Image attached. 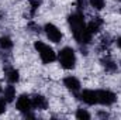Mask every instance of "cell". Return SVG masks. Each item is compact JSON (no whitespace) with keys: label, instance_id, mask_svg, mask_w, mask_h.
Returning a JSON list of instances; mask_svg holds the SVG:
<instances>
[{"label":"cell","instance_id":"1","mask_svg":"<svg viewBox=\"0 0 121 120\" xmlns=\"http://www.w3.org/2000/svg\"><path fill=\"white\" fill-rule=\"evenodd\" d=\"M69 26L73 31V35L79 44H89L91 40V32L87 30V26L85 24V18L82 13H73L68 17Z\"/></svg>","mask_w":121,"mask_h":120},{"label":"cell","instance_id":"2","mask_svg":"<svg viewBox=\"0 0 121 120\" xmlns=\"http://www.w3.org/2000/svg\"><path fill=\"white\" fill-rule=\"evenodd\" d=\"M59 62L60 65L65 68V69H72L76 64V57H75V51L69 47L63 48L59 51Z\"/></svg>","mask_w":121,"mask_h":120},{"label":"cell","instance_id":"3","mask_svg":"<svg viewBox=\"0 0 121 120\" xmlns=\"http://www.w3.org/2000/svg\"><path fill=\"white\" fill-rule=\"evenodd\" d=\"M34 47H35V50L39 52V57H41V60H42L44 64H49V62L55 61L56 55H55V52H54V50H52L51 47L45 45V44L41 42V41H37V42L34 44Z\"/></svg>","mask_w":121,"mask_h":120},{"label":"cell","instance_id":"4","mask_svg":"<svg viewBox=\"0 0 121 120\" xmlns=\"http://www.w3.org/2000/svg\"><path fill=\"white\" fill-rule=\"evenodd\" d=\"M96 93H97V102L101 105L108 106L116 102V95L110 90H96Z\"/></svg>","mask_w":121,"mask_h":120},{"label":"cell","instance_id":"5","mask_svg":"<svg viewBox=\"0 0 121 120\" xmlns=\"http://www.w3.org/2000/svg\"><path fill=\"white\" fill-rule=\"evenodd\" d=\"M45 32H47L48 38H49L52 42H59L60 40H62V32H60V31L58 30V27L54 26V24H47V26H45Z\"/></svg>","mask_w":121,"mask_h":120},{"label":"cell","instance_id":"6","mask_svg":"<svg viewBox=\"0 0 121 120\" xmlns=\"http://www.w3.org/2000/svg\"><path fill=\"white\" fill-rule=\"evenodd\" d=\"M16 106H17V109L20 110V112H23V113H27L28 110H30L31 107V100L28 96H26V95H21L18 99H17V103H16Z\"/></svg>","mask_w":121,"mask_h":120},{"label":"cell","instance_id":"7","mask_svg":"<svg viewBox=\"0 0 121 120\" xmlns=\"http://www.w3.org/2000/svg\"><path fill=\"white\" fill-rule=\"evenodd\" d=\"M80 99L85 103H87V105H96V103H99L97 102V93H96V90H83L80 93Z\"/></svg>","mask_w":121,"mask_h":120},{"label":"cell","instance_id":"8","mask_svg":"<svg viewBox=\"0 0 121 120\" xmlns=\"http://www.w3.org/2000/svg\"><path fill=\"white\" fill-rule=\"evenodd\" d=\"M31 106L35 107V109H39V110H44L47 109L48 103H47V99L41 95H35L32 99H31Z\"/></svg>","mask_w":121,"mask_h":120},{"label":"cell","instance_id":"9","mask_svg":"<svg viewBox=\"0 0 121 120\" xmlns=\"http://www.w3.org/2000/svg\"><path fill=\"white\" fill-rule=\"evenodd\" d=\"M63 85H65L69 90H72V92H78V90L80 89V82H79L76 78H73V76L65 78V79H63Z\"/></svg>","mask_w":121,"mask_h":120},{"label":"cell","instance_id":"10","mask_svg":"<svg viewBox=\"0 0 121 120\" xmlns=\"http://www.w3.org/2000/svg\"><path fill=\"white\" fill-rule=\"evenodd\" d=\"M101 24H103V21H101V18H100V17H96L94 20H91L90 23L87 24V30L90 31L91 34H93V32H97V31L100 30V27H101Z\"/></svg>","mask_w":121,"mask_h":120},{"label":"cell","instance_id":"11","mask_svg":"<svg viewBox=\"0 0 121 120\" xmlns=\"http://www.w3.org/2000/svg\"><path fill=\"white\" fill-rule=\"evenodd\" d=\"M6 78L11 83L17 82L18 81V71H16L14 68H6Z\"/></svg>","mask_w":121,"mask_h":120},{"label":"cell","instance_id":"12","mask_svg":"<svg viewBox=\"0 0 121 120\" xmlns=\"http://www.w3.org/2000/svg\"><path fill=\"white\" fill-rule=\"evenodd\" d=\"M14 97H16V89L13 86H7L4 89V99H6V102H11Z\"/></svg>","mask_w":121,"mask_h":120},{"label":"cell","instance_id":"13","mask_svg":"<svg viewBox=\"0 0 121 120\" xmlns=\"http://www.w3.org/2000/svg\"><path fill=\"white\" fill-rule=\"evenodd\" d=\"M0 47L3 50H10L13 47V42H11V40L9 37H1L0 38Z\"/></svg>","mask_w":121,"mask_h":120},{"label":"cell","instance_id":"14","mask_svg":"<svg viewBox=\"0 0 121 120\" xmlns=\"http://www.w3.org/2000/svg\"><path fill=\"white\" fill-rule=\"evenodd\" d=\"M76 117H78L79 120H89V119H90V115H89L86 110L79 109V110L76 112Z\"/></svg>","mask_w":121,"mask_h":120},{"label":"cell","instance_id":"15","mask_svg":"<svg viewBox=\"0 0 121 120\" xmlns=\"http://www.w3.org/2000/svg\"><path fill=\"white\" fill-rule=\"evenodd\" d=\"M90 4L94 7V9L101 10V9L104 7V0H90Z\"/></svg>","mask_w":121,"mask_h":120},{"label":"cell","instance_id":"16","mask_svg":"<svg viewBox=\"0 0 121 120\" xmlns=\"http://www.w3.org/2000/svg\"><path fill=\"white\" fill-rule=\"evenodd\" d=\"M103 64H104V66L107 68V69H110V71H114L116 69V65L111 62V61H108V60H104L103 61Z\"/></svg>","mask_w":121,"mask_h":120},{"label":"cell","instance_id":"17","mask_svg":"<svg viewBox=\"0 0 121 120\" xmlns=\"http://www.w3.org/2000/svg\"><path fill=\"white\" fill-rule=\"evenodd\" d=\"M4 110H6V102L4 100H0V115L4 113Z\"/></svg>","mask_w":121,"mask_h":120},{"label":"cell","instance_id":"18","mask_svg":"<svg viewBox=\"0 0 121 120\" xmlns=\"http://www.w3.org/2000/svg\"><path fill=\"white\" fill-rule=\"evenodd\" d=\"M78 4H79L80 9H83L85 7V0H78Z\"/></svg>","mask_w":121,"mask_h":120},{"label":"cell","instance_id":"19","mask_svg":"<svg viewBox=\"0 0 121 120\" xmlns=\"http://www.w3.org/2000/svg\"><path fill=\"white\" fill-rule=\"evenodd\" d=\"M117 44H118V47H120V48H121V37H120V38H118V40H117Z\"/></svg>","mask_w":121,"mask_h":120},{"label":"cell","instance_id":"20","mask_svg":"<svg viewBox=\"0 0 121 120\" xmlns=\"http://www.w3.org/2000/svg\"><path fill=\"white\" fill-rule=\"evenodd\" d=\"M118 1H121V0H118Z\"/></svg>","mask_w":121,"mask_h":120}]
</instances>
